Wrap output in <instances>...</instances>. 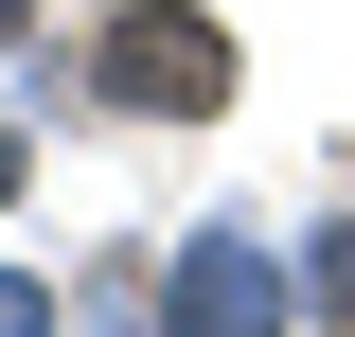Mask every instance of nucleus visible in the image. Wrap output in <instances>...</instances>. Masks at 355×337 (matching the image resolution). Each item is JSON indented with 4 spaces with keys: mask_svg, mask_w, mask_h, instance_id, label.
<instances>
[{
    "mask_svg": "<svg viewBox=\"0 0 355 337\" xmlns=\"http://www.w3.org/2000/svg\"><path fill=\"white\" fill-rule=\"evenodd\" d=\"M178 337H284V266H266V249H196Z\"/></svg>",
    "mask_w": 355,
    "mask_h": 337,
    "instance_id": "obj_2",
    "label": "nucleus"
},
{
    "mask_svg": "<svg viewBox=\"0 0 355 337\" xmlns=\"http://www.w3.org/2000/svg\"><path fill=\"white\" fill-rule=\"evenodd\" d=\"M0 196H18V142H0Z\"/></svg>",
    "mask_w": 355,
    "mask_h": 337,
    "instance_id": "obj_3",
    "label": "nucleus"
},
{
    "mask_svg": "<svg viewBox=\"0 0 355 337\" xmlns=\"http://www.w3.org/2000/svg\"><path fill=\"white\" fill-rule=\"evenodd\" d=\"M107 107H142V125H196V107H231V36L214 18H178V0H142V18H107Z\"/></svg>",
    "mask_w": 355,
    "mask_h": 337,
    "instance_id": "obj_1",
    "label": "nucleus"
}]
</instances>
